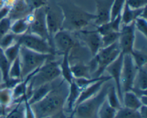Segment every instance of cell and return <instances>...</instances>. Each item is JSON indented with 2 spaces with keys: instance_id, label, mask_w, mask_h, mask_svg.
Instances as JSON below:
<instances>
[{
  "instance_id": "1",
  "label": "cell",
  "mask_w": 147,
  "mask_h": 118,
  "mask_svg": "<svg viewBox=\"0 0 147 118\" xmlns=\"http://www.w3.org/2000/svg\"><path fill=\"white\" fill-rule=\"evenodd\" d=\"M68 90V83L63 79L44 98L30 105L35 118H49L63 113Z\"/></svg>"
},
{
  "instance_id": "2",
  "label": "cell",
  "mask_w": 147,
  "mask_h": 118,
  "mask_svg": "<svg viewBox=\"0 0 147 118\" xmlns=\"http://www.w3.org/2000/svg\"><path fill=\"white\" fill-rule=\"evenodd\" d=\"M58 4L64 17L62 30L70 32L80 31L86 29L96 19L95 14L88 12L70 1H63Z\"/></svg>"
},
{
  "instance_id": "3",
  "label": "cell",
  "mask_w": 147,
  "mask_h": 118,
  "mask_svg": "<svg viewBox=\"0 0 147 118\" xmlns=\"http://www.w3.org/2000/svg\"><path fill=\"white\" fill-rule=\"evenodd\" d=\"M59 63L60 60H49L36 70L29 82L28 87L26 93L27 100L31 96L32 90L36 87L46 83L52 82L61 77Z\"/></svg>"
},
{
  "instance_id": "4",
  "label": "cell",
  "mask_w": 147,
  "mask_h": 118,
  "mask_svg": "<svg viewBox=\"0 0 147 118\" xmlns=\"http://www.w3.org/2000/svg\"><path fill=\"white\" fill-rule=\"evenodd\" d=\"M121 53L118 42L102 47L87 62L90 69L92 77H100L103 75L106 67L113 62Z\"/></svg>"
},
{
  "instance_id": "5",
  "label": "cell",
  "mask_w": 147,
  "mask_h": 118,
  "mask_svg": "<svg viewBox=\"0 0 147 118\" xmlns=\"http://www.w3.org/2000/svg\"><path fill=\"white\" fill-rule=\"evenodd\" d=\"M110 81L106 82L97 94L76 106L70 115L74 118H98L99 108L106 99Z\"/></svg>"
},
{
  "instance_id": "6",
  "label": "cell",
  "mask_w": 147,
  "mask_h": 118,
  "mask_svg": "<svg viewBox=\"0 0 147 118\" xmlns=\"http://www.w3.org/2000/svg\"><path fill=\"white\" fill-rule=\"evenodd\" d=\"M57 55L50 54H42L30 50L26 47H20V58L21 64V79H24L30 73L41 67L49 60H55Z\"/></svg>"
},
{
  "instance_id": "7",
  "label": "cell",
  "mask_w": 147,
  "mask_h": 118,
  "mask_svg": "<svg viewBox=\"0 0 147 118\" xmlns=\"http://www.w3.org/2000/svg\"><path fill=\"white\" fill-rule=\"evenodd\" d=\"M45 19L47 24V31L50 37V43L53 46L52 40L57 32L62 30L63 24V10L57 3L49 2L45 6Z\"/></svg>"
},
{
  "instance_id": "8",
  "label": "cell",
  "mask_w": 147,
  "mask_h": 118,
  "mask_svg": "<svg viewBox=\"0 0 147 118\" xmlns=\"http://www.w3.org/2000/svg\"><path fill=\"white\" fill-rule=\"evenodd\" d=\"M17 42L22 47L42 54H50L57 55L54 47L47 40L37 35L27 32L17 36Z\"/></svg>"
},
{
  "instance_id": "9",
  "label": "cell",
  "mask_w": 147,
  "mask_h": 118,
  "mask_svg": "<svg viewBox=\"0 0 147 118\" xmlns=\"http://www.w3.org/2000/svg\"><path fill=\"white\" fill-rule=\"evenodd\" d=\"M75 37L84 44L91 54L92 57L102 48V41L100 34L95 30H84L73 32Z\"/></svg>"
},
{
  "instance_id": "10",
  "label": "cell",
  "mask_w": 147,
  "mask_h": 118,
  "mask_svg": "<svg viewBox=\"0 0 147 118\" xmlns=\"http://www.w3.org/2000/svg\"><path fill=\"white\" fill-rule=\"evenodd\" d=\"M136 31L134 21L128 24H121L118 43L121 52L123 54H130L133 52L136 40Z\"/></svg>"
},
{
  "instance_id": "11",
  "label": "cell",
  "mask_w": 147,
  "mask_h": 118,
  "mask_svg": "<svg viewBox=\"0 0 147 118\" xmlns=\"http://www.w3.org/2000/svg\"><path fill=\"white\" fill-rule=\"evenodd\" d=\"M27 32L38 36L50 42V37L46 24L45 6L32 11V19L30 23Z\"/></svg>"
},
{
  "instance_id": "12",
  "label": "cell",
  "mask_w": 147,
  "mask_h": 118,
  "mask_svg": "<svg viewBox=\"0 0 147 118\" xmlns=\"http://www.w3.org/2000/svg\"><path fill=\"white\" fill-rule=\"evenodd\" d=\"M137 72L138 68L135 65L131 54H123L121 78L123 93L132 90Z\"/></svg>"
},
{
  "instance_id": "13",
  "label": "cell",
  "mask_w": 147,
  "mask_h": 118,
  "mask_svg": "<svg viewBox=\"0 0 147 118\" xmlns=\"http://www.w3.org/2000/svg\"><path fill=\"white\" fill-rule=\"evenodd\" d=\"M78 42L73 32L65 30L57 32L53 37L52 43L57 54L62 56L65 52L70 51Z\"/></svg>"
},
{
  "instance_id": "14",
  "label": "cell",
  "mask_w": 147,
  "mask_h": 118,
  "mask_svg": "<svg viewBox=\"0 0 147 118\" xmlns=\"http://www.w3.org/2000/svg\"><path fill=\"white\" fill-rule=\"evenodd\" d=\"M123 54L121 53L119 57L114 60L112 63H111L106 68L105 72L108 73V75L111 77V80L114 81L115 87L119 95V100L122 104L123 102V92L121 88V70L122 65H123ZM123 106V105H122Z\"/></svg>"
},
{
  "instance_id": "15",
  "label": "cell",
  "mask_w": 147,
  "mask_h": 118,
  "mask_svg": "<svg viewBox=\"0 0 147 118\" xmlns=\"http://www.w3.org/2000/svg\"><path fill=\"white\" fill-rule=\"evenodd\" d=\"M96 2V12L94 24L99 26L111 20V11L113 0H94Z\"/></svg>"
},
{
  "instance_id": "16",
  "label": "cell",
  "mask_w": 147,
  "mask_h": 118,
  "mask_svg": "<svg viewBox=\"0 0 147 118\" xmlns=\"http://www.w3.org/2000/svg\"><path fill=\"white\" fill-rule=\"evenodd\" d=\"M109 80H111V77L110 76L108 75L107 77H105V78L102 79V80H98V81L95 82L93 84H90V85L88 86V87L82 89L81 93H80V96H79L77 102H76L75 107L77 105H78L80 103H83V101L90 98V97H92L93 96H94L95 95L97 94V93H98L99 90H100V88H101L102 85H103L106 82L109 81Z\"/></svg>"
},
{
  "instance_id": "17",
  "label": "cell",
  "mask_w": 147,
  "mask_h": 118,
  "mask_svg": "<svg viewBox=\"0 0 147 118\" xmlns=\"http://www.w3.org/2000/svg\"><path fill=\"white\" fill-rule=\"evenodd\" d=\"M32 12V11L29 8L24 0H15L7 17L13 21L18 19L24 18Z\"/></svg>"
},
{
  "instance_id": "18",
  "label": "cell",
  "mask_w": 147,
  "mask_h": 118,
  "mask_svg": "<svg viewBox=\"0 0 147 118\" xmlns=\"http://www.w3.org/2000/svg\"><path fill=\"white\" fill-rule=\"evenodd\" d=\"M58 79H57L55 81L52 82L46 83V84H42L41 86H39V87L34 89L32 90V93L30 97L27 100H28L29 104L32 105L44 98L54 88L55 86L58 83V82H57Z\"/></svg>"
},
{
  "instance_id": "19",
  "label": "cell",
  "mask_w": 147,
  "mask_h": 118,
  "mask_svg": "<svg viewBox=\"0 0 147 118\" xmlns=\"http://www.w3.org/2000/svg\"><path fill=\"white\" fill-rule=\"evenodd\" d=\"M146 8L133 9L130 8L126 4L124 5L121 17V24H128L134 22L138 17H146Z\"/></svg>"
},
{
  "instance_id": "20",
  "label": "cell",
  "mask_w": 147,
  "mask_h": 118,
  "mask_svg": "<svg viewBox=\"0 0 147 118\" xmlns=\"http://www.w3.org/2000/svg\"><path fill=\"white\" fill-rule=\"evenodd\" d=\"M82 89L80 88L76 84L74 80H73L70 84H69V90L68 94H67V99H66L65 105L67 106V112L71 113L73 110H74L75 105L80 96V93H81Z\"/></svg>"
},
{
  "instance_id": "21",
  "label": "cell",
  "mask_w": 147,
  "mask_h": 118,
  "mask_svg": "<svg viewBox=\"0 0 147 118\" xmlns=\"http://www.w3.org/2000/svg\"><path fill=\"white\" fill-rule=\"evenodd\" d=\"M121 17L119 15L108 22L97 26L96 31L100 34V36H103L108 33L119 32L121 30Z\"/></svg>"
},
{
  "instance_id": "22",
  "label": "cell",
  "mask_w": 147,
  "mask_h": 118,
  "mask_svg": "<svg viewBox=\"0 0 147 118\" xmlns=\"http://www.w3.org/2000/svg\"><path fill=\"white\" fill-rule=\"evenodd\" d=\"M147 88V71L146 66L138 69L137 74L135 77L133 92H142V93H146Z\"/></svg>"
},
{
  "instance_id": "23",
  "label": "cell",
  "mask_w": 147,
  "mask_h": 118,
  "mask_svg": "<svg viewBox=\"0 0 147 118\" xmlns=\"http://www.w3.org/2000/svg\"><path fill=\"white\" fill-rule=\"evenodd\" d=\"M69 52L70 51L65 52L61 56L62 59L60 60V63H59L62 77L66 82L68 83V84H70L74 79L72 74L71 69H70V62H69Z\"/></svg>"
},
{
  "instance_id": "24",
  "label": "cell",
  "mask_w": 147,
  "mask_h": 118,
  "mask_svg": "<svg viewBox=\"0 0 147 118\" xmlns=\"http://www.w3.org/2000/svg\"><path fill=\"white\" fill-rule=\"evenodd\" d=\"M122 105L127 108L138 110L143 105L139 96L136 93H134L132 90H131V91L124 92L123 93Z\"/></svg>"
},
{
  "instance_id": "25",
  "label": "cell",
  "mask_w": 147,
  "mask_h": 118,
  "mask_svg": "<svg viewBox=\"0 0 147 118\" xmlns=\"http://www.w3.org/2000/svg\"><path fill=\"white\" fill-rule=\"evenodd\" d=\"M73 78H92L91 72L87 63L78 62L70 64Z\"/></svg>"
},
{
  "instance_id": "26",
  "label": "cell",
  "mask_w": 147,
  "mask_h": 118,
  "mask_svg": "<svg viewBox=\"0 0 147 118\" xmlns=\"http://www.w3.org/2000/svg\"><path fill=\"white\" fill-rule=\"evenodd\" d=\"M29 27L30 24L26 17L18 19L11 22V32L15 35H22L28 32Z\"/></svg>"
},
{
  "instance_id": "27",
  "label": "cell",
  "mask_w": 147,
  "mask_h": 118,
  "mask_svg": "<svg viewBox=\"0 0 147 118\" xmlns=\"http://www.w3.org/2000/svg\"><path fill=\"white\" fill-rule=\"evenodd\" d=\"M106 100L109 103V104L116 110H119V108L122 107V104L119 100V95H118L114 84L111 83V84L109 85L107 91V95H106Z\"/></svg>"
},
{
  "instance_id": "28",
  "label": "cell",
  "mask_w": 147,
  "mask_h": 118,
  "mask_svg": "<svg viewBox=\"0 0 147 118\" xmlns=\"http://www.w3.org/2000/svg\"><path fill=\"white\" fill-rule=\"evenodd\" d=\"M130 54L131 56L132 60H133L135 65L136 66L138 69L146 66L147 56L146 52L143 51V50H136L134 48L133 52Z\"/></svg>"
},
{
  "instance_id": "29",
  "label": "cell",
  "mask_w": 147,
  "mask_h": 118,
  "mask_svg": "<svg viewBox=\"0 0 147 118\" xmlns=\"http://www.w3.org/2000/svg\"><path fill=\"white\" fill-rule=\"evenodd\" d=\"M116 111L117 110L112 107L106 99L99 108L98 118H115Z\"/></svg>"
},
{
  "instance_id": "30",
  "label": "cell",
  "mask_w": 147,
  "mask_h": 118,
  "mask_svg": "<svg viewBox=\"0 0 147 118\" xmlns=\"http://www.w3.org/2000/svg\"><path fill=\"white\" fill-rule=\"evenodd\" d=\"M14 101L12 97V91L11 89L7 87L0 88V105L4 108L7 109L10 106Z\"/></svg>"
},
{
  "instance_id": "31",
  "label": "cell",
  "mask_w": 147,
  "mask_h": 118,
  "mask_svg": "<svg viewBox=\"0 0 147 118\" xmlns=\"http://www.w3.org/2000/svg\"><path fill=\"white\" fill-rule=\"evenodd\" d=\"M20 47H21V45L17 42H16L12 45L9 46V47L6 48L5 50H4V56L6 57L7 60H8L10 64L15 59H17L19 57Z\"/></svg>"
},
{
  "instance_id": "32",
  "label": "cell",
  "mask_w": 147,
  "mask_h": 118,
  "mask_svg": "<svg viewBox=\"0 0 147 118\" xmlns=\"http://www.w3.org/2000/svg\"><path fill=\"white\" fill-rule=\"evenodd\" d=\"M115 118H142L139 110H132L122 106L116 111Z\"/></svg>"
},
{
  "instance_id": "33",
  "label": "cell",
  "mask_w": 147,
  "mask_h": 118,
  "mask_svg": "<svg viewBox=\"0 0 147 118\" xmlns=\"http://www.w3.org/2000/svg\"><path fill=\"white\" fill-rule=\"evenodd\" d=\"M4 118H25L24 102L20 101Z\"/></svg>"
},
{
  "instance_id": "34",
  "label": "cell",
  "mask_w": 147,
  "mask_h": 118,
  "mask_svg": "<svg viewBox=\"0 0 147 118\" xmlns=\"http://www.w3.org/2000/svg\"><path fill=\"white\" fill-rule=\"evenodd\" d=\"M9 77L11 79H21V64L19 57L10 64Z\"/></svg>"
},
{
  "instance_id": "35",
  "label": "cell",
  "mask_w": 147,
  "mask_h": 118,
  "mask_svg": "<svg viewBox=\"0 0 147 118\" xmlns=\"http://www.w3.org/2000/svg\"><path fill=\"white\" fill-rule=\"evenodd\" d=\"M126 0H113L111 11V20L121 14Z\"/></svg>"
},
{
  "instance_id": "36",
  "label": "cell",
  "mask_w": 147,
  "mask_h": 118,
  "mask_svg": "<svg viewBox=\"0 0 147 118\" xmlns=\"http://www.w3.org/2000/svg\"><path fill=\"white\" fill-rule=\"evenodd\" d=\"M119 38V32L108 33L101 36L102 47H106L110 46L114 43L118 42Z\"/></svg>"
},
{
  "instance_id": "37",
  "label": "cell",
  "mask_w": 147,
  "mask_h": 118,
  "mask_svg": "<svg viewBox=\"0 0 147 118\" xmlns=\"http://www.w3.org/2000/svg\"><path fill=\"white\" fill-rule=\"evenodd\" d=\"M136 30L139 31L141 34L146 39L147 37V20L146 17H139L134 21Z\"/></svg>"
},
{
  "instance_id": "38",
  "label": "cell",
  "mask_w": 147,
  "mask_h": 118,
  "mask_svg": "<svg viewBox=\"0 0 147 118\" xmlns=\"http://www.w3.org/2000/svg\"><path fill=\"white\" fill-rule=\"evenodd\" d=\"M17 36L13 34L11 32H9L0 40V47L3 50H5L9 46L12 45L17 42Z\"/></svg>"
},
{
  "instance_id": "39",
  "label": "cell",
  "mask_w": 147,
  "mask_h": 118,
  "mask_svg": "<svg viewBox=\"0 0 147 118\" xmlns=\"http://www.w3.org/2000/svg\"><path fill=\"white\" fill-rule=\"evenodd\" d=\"M11 22L12 21L8 17H4L0 21V40L11 32Z\"/></svg>"
},
{
  "instance_id": "40",
  "label": "cell",
  "mask_w": 147,
  "mask_h": 118,
  "mask_svg": "<svg viewBox=\"0 0 147 118\" xmlns=\"http://www.w3.org/2000/svg\"><path fill=\"white\" fill-rule=\"evenodd\" d=\"M47 1L48 0H24L29 8L32 11L37 9L45 6Z\"/></svg>"
},
{
  "instance_id": "41",
  "label": "cell",
  "mask_w": 147,
  "mask_h": 118,
  "mask_svg": "<svg viewBox=\"0 0 147 118\" xmlns=\"http://www.w3.org/2000/svg\"><path fill=\"white\" fill-rule=\"evenodd\" d=\"M126 3L133 9H139L146 7L147 0H126Z\"/></svg>"
},
{
  "instance_id": "42",
  "label": "cell",
  "mask_w": 147,
  "mask_h": 118,
  "mask_svg": "<svg viewBox=\"0 0 147 118\" xmlns=\"http://www.w3.org/2000/svg\"><path fill=\"white\" fill-rule=\"evenodd\" d=\"M23 102H24V115H25V118H35L32 108L31 105L29 104L28 100H27V98L26 96L23 98Z\"/></svg>"
},
{
  "instance_id": "43",
  "label": "cell",
  "mask_w": 147,
  "mask_h": 118,
  "mask_svg": "<svg viewBox=\"0 0 147 118\" xmlns=\"http://www.w3.org/2000/svg\"><path fill=\"white\" fill-rule=\"evenodd\" d=\"M9 9H10L8 8V7H4V8H2L0 9V21H1L2 19H4V17H6L8 16Z\"/></svg>"
},
{
  "instance_id": "44",
  "label": "cell",
  "mask_w": 147,
  "mask_h": 118,
  "mask_svg": "<svg viewBox=\"0 0 147 118\" xmlns=\"http://www.w3.org/2000/svg\"><path fill=\"white\" fill-rule=\"evenodd\" d=\"M139 112L140 113L142 118H146L147 117V105H142L139 109Z\"/></svg>"
},
{
  "instance_id": "45",
  "label": "cell",
  "mask_w": 147,
  "mask_h": 118,
  "mask_svg": "<svg viewBox=\"0 0 147 118\" xmlns=\"http://www.w3.org/2000/svg\"><path fill=\"white\" fill-rule=\"evenodd\" d=\"M3 84V77H2V74H1V72L0 70V88L1 87Z\"/></svg>"
},
{
  "instance_id": "46",
  "label": "cell",
  "mask_w": 147,
  "mask_h": 118,
  "mask_svg": "<svg viewBox=\"0 0 147 118\" xmlns=\"http://www.w3.org/2000/svg\"><path fill=\"white\" fill-rule=\"evenodd\" d=\"M3 52H4V50H3V49H1V47H0V54H1V53H2Z\"/></svg>"
},
{
  "instance_id": "47",
  "label": "cell",
  "mask_w": 147,
  "mask_h": 118,
  "mask_svg": "<svg viewBox=\"0 0 147 118\" xmlns=\"http://www.w3.org/2000/svg\"><path fill=\"white\" fill-rule=\"evenodd\" d=\"M68 118H74V117H73V116H72V115H70V117H69Z\"/></svg>"
}]
</instances>
